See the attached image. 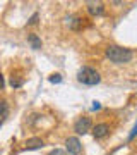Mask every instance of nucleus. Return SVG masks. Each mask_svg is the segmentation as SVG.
<instances>
[{
  "instance_id": "obj_7",
  "label": "nucleus",
  "mask_w": 137,
  "mask_h": 155,
  "mask_svg": "<svg viewBox=\"0 0 137 155\" xmlns=\"http://www.w3.org/2000/svg\"><path fill=\"white\" fill-rule=\"evenodd\" d=\"M27 41H29V45H31V48H34V50L41 48V40H39L38 35L29 33V35H27Z\"/></svg>"
},
{
  "instance_id": "obj_16",
  "label": "nucleus",
  "mask_w": 137,
  "mask_h": 155,
  "mask_svg": "<svg viewBox=\"0 0 137 155\" xmlns=\"http://www.w3.org/2000/svg\"><path fill=\"white\" fill-rule=\"evenodd\" d=\"M99 109H101L99 102H94V104H93V110H99Z\"/></svg>"
},
{
  "instance_id": "obj_5",
  "label": "nucleus",
  "mask_w": 137,
  "mask_h": 155,
  "mask_svg": "<svg viewBox=\"0 0 137 155\" xmlns=\"http://www.w3.org/2000/svg\"><path fill=\"white\" fill-rule=\"evenodd\" d=\"M108 134H110V126L104 124V122L96 124V126L93 127V136L96 140H101V138H104V136H108Z\"/></svg>"
},
{
  "instance_id": "obj_12",
  "label": "nucleus",
  "mask_w": 137,
  "mask_h": 155,
  "mask_svg": "<svg viewBox=\"0 0 137 155\" xmlns=\"http://www.w3.org/2000/svg\"><path fill=\"white\" fill-rule=\"evenodd\" d=\"M137 136V122H135V126L132 127V131H130V134H129V141H132V140Z\"/></svg>"
},
{
  "instance_id": "obj_10",
  "label": "nucleus",
  "mask_w": 137,
  "mask_h": 155,
  "mask_svg": "<svg viewBox=\"0 0 137 155\" xmlns=\"http://www.w3.org/2000/svg\"><path fill=\"white\" fill-rule=\"evenodd\" d=\"M11 86H12V88H19V86H22V79H17V78L12 76V79H11Z\"/></svg>"
},
{
  "instance_id": "obj_17",
  "label": "nucleus",
  "mask_w": 137,
  "mask_h": 155,
  "mask_svg": "<svg viewBox=\"0 0 137 155\" xmlns=\"http://www.w3.org/2000/svg\"><path fill=\"white\" fill-rule=\"evenodd\" d=\"M0 126H2V122H0Z\"/></svg>"
},
{
  "instance_id": "obj_1",
  "label": "nucleus",
  "mask_w": 137,
  "mask_h": 155,
  "mask_svg": "<svg viewBox=\"0 0 137 155\" xmlns=\"http://www.w3.org/2000/svg\"><path fill=\"white\" fill-rule=\"evenodd\" d=\"M104 54L113 64H127L132 61V50L118 47V45H110Z\"/></svg>"
},
{
  "instance_id": "obj_3",
  "label": "nucleus",
  "mask_w": 137,
  "mask_h": 155,
  "mask_svg": "<svg viewBox=\"0 0 137 155\" xmlns=\"http://www.w3.org/2000/svg\"><path fill=\"white\" fill-rule=\"evenodd\" d=\"M91 126H93V122H91L89 117H79L76 121V124H74V131L77 134H86L91 131Z\"/></svg>"
},
{
  "instance_id": "obj_2",
  "label": "nucleus",
  "mask_w": 137,
  "mask_h": 155,
  "mask_svg": "<svg viewBox=\"0 0 137 155\" xmlns=\"http://www.w3.org/2000/svg\"><path fill=\"white\" fill-rule=\"evenodd\" d=\"M77 79H79V83H82V84L94 86V84H98L99 81H101V76H99V72L96 71V69L86 66L77 72Z\"/></svg>"
},
{
  "instance_id": "obj_11",
  "label": "nucleus",
  "mask_w": 137,
  "mask_h": 155,
  "mask_svg": "<svg viewBox=\"0 0 137 155\" xmlns=\"http://www.w3.org/2000/svg\"><path fill=\"white\" fill-rule=\"evenodd\" d=\"M50 81L55 83V84H58L62 81V76H60V74H53V76H50Z\"/></svg>"
},
{
  "instance_id": "obj_14",
  "label": "nucleus",
  "mask_w": 137,
  "mask_h": 155,
  "mask_svg": "<svg viewBox=\"0 0 137 155\" xmlns=\"http://www.w3.org/2000/svg\"><path fill=\"white\" fill-rule=\"evenodd\" d=\"M50 155H67V153L64 152V150H58V148H55V150H53V152H51Z\"/></svg>"
},
{
  "instance_id": "obj_13",
  "label": "nucleus",
  "mask_w": 137,
  "mask_h": 155,
  "mask_svg": "<svg viewBox=\"0 0 137 155\" xmlns=\"http://www.w3.org/2000/svg\"><path fill=\"white\" fill-rule=\"evenodd\" d=\"M36 21H38V14H33V16H31V19L27 21V24H36Z\"/></svg>"
},
{
  "instance_id": "obj_9",
  "label": "nucleus",
  "mask_w": 137,
  "mask_h": 155,
  "mask_svg": "<svg viewBox=\"0 0 137 155\" xmlns=\"http://www.w3.org/2000/svg\"><path fill=\"white\" fill-rule=\"evenodd\" d=\"M7 116H9V104H7L5 100H2L0 102V122L4 121Z\"/></svg>"
},
{
  "instance_id": "obj_15",
  "label": "nucleus",
  "mask_w": 137,
  "mask_h": 155,
  "mask_svg": "<svg viewBox=\"0 0 137 155\" xmlns=\"http://www.w3.org/2000/svg\"><path fill=\"white\" fill-rule=\"evenodd\" d=\"M5 86V81H4V76H2V72H0V90H4Z\"/></svg>"
},
{
  "instance_id": "obj_6",
  "label": "nucleus",
  "mask_w": 137,
  "mask_h": 155,
  "mask_svg": "<svg viewBox=\"0 0 137 155\" xmlns=\"http://www.w3.org/2000/svg\"><path fill=\"white\" fill-rule=\"evenodd\" d=\"M86 7H88V12L91 16H101L104 12V5L101 2H88Z\"/></svg>"
},
{
  "instance_id": "obj_8",
  "label": "nucleus",
  "mask_w": 137,
  "mask_h": 155,
  "mask_svg": "<svg viewBox=\"0 0 137 155\" xmlns=\"http://www.w3.org/2000/svg\"><path fill=\"white\" fill-rule=\"evenodd\" d=\"M43 140L41 138H31V140H27L26 141V148L27 150H36V148H41L43 147Z\"/></svg>"
},
{
  "instance_id": "obj_4",
  "label": "nucleus",
  "mask_w": 137,
  "mask_h": 155,
  "mask_svg": "<svg viewBox=\"0 0 137 155\" xmlns=\"http://www.w3.org/2000/svg\"><path fill=\"white\" fill-rule=\"evenodd\" d=\"M65 147H67V152L70 155H79L82 152V145H81V141H79V138H76V136L67 138Z\"/></svg>"
}]
</instances>
